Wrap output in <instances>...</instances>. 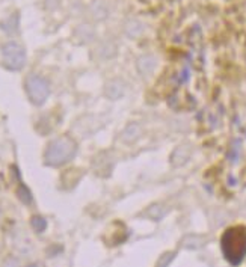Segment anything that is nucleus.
Masks as SVG:
<instances>
[{
    "label": "nucleus",
    "instance_id": "obj_8",
    "mask_svg": "<svg viewBox=\"0 0 246 267\" xmlns=\"http://www.w3.org/2000/svg\"><path fill=\"white\" fill-rule=\"evenodd\" d=\"M126 32L131 38H138L142 33V24L139 21H136V20H131L126 26Z\"/></svg>",
    "mask_w": 246,
    "mask_h": 267
},
{
    "label": "nucleus",
    "instance_id": "obj_4",
    "mask_svg": "<svg viewBox=\"0 0 246 267\" xmlns=\"http://www.w3.org/2000/svg\"><path fill=\"white\" fill-rule=\"evenodd\" d=\"M3 54V64L8 69H12V71H17V69H21L26 64V51L24 49L17 44V43H8L3 46L2 50Z\"/></svg>",
    "mask_w": 246,
    "mask_h": 267
},
{
    "label": "nucleus",
    "instance_id": "obj_13",
    "mask_svg": "<svg viewBox=\"0 0 246 267\" xmlns=\"http://www.w3.org/2000/svg\"><path fill=\"white\" fill-rule=\"evenodd\" d=\"M3 267H20V261L14 257H9L5 263H3Z\"/></svg>",
    "mask_w": 246,
    "mask_h": 267
},
{
    "label": "nucleus",
    "instance_id": "obj_1",
    "mask_svg": "<svg viewBox=\"0 0 246 267\" xmlns=\"http://www.w3.org/2000/svg\"><path fill=\"white\" fill-rule=\"evenodd\" d=\"M222 249L230 263L239 264L246 254V230L231 228L222 237Z\"/></svg>",
    "mask_w": 246,
    "mask_h": 267
},
{
    "label": "nucleus",
    "instance_id": "obj_11",
    "mask_svg": "<svg viewBox=\"0 0 246 267\" xmlns=\"http://www.w3.org/2000/svg\"><path fill=\"white\" fill-rule=\"evenodd\" d=\"M148 213H149V216H151L154 220H160L162 216L165 215V208H163L162 205H157V204H156V205H153L151 208H149Z\"/></svg>",
    "mask_w": 246,
    "mask_h": 267
},
{
    "label": "nucleus",
    "instance_id": "obj_9",
    "mask_svg": "<svg viewBox=\"0 0 246 267\" xmlns=\"http://www.w3.org/2000/svg\"><path fill=\"white\" fill-rule=\"evenodd\" d=\"M31 225H32V228H33V231H35V233H44V231H46V228H47V222H46V219H44V217H41V216H35V217H32Z\"/></svg>",
    "mask_w": 246,
    "mask_h": 267
},
{
    "label": "nucleus",
    "instance_id": "obj_7",
    "mask_svg": "<svg viewBox=\"0 0 246 267\" xmlns=\"http://www.w3.org/2000/svg\"><path fill=\"white\" fill-rule=\"evenodd\" d=\"M141 134V127L138 124H130L129 127L126 129L124 134H122V139L126 140V142H133V140H136L139 137Z\"/></svg>",
    "mask_w": 246,
    "mask_h": 267
},
{
    "label": "nucleus",
    "instance_id": "obj_5",
    "mask_svg": "<svg viewBox=\"0 0 246 267\" xmlns=\"http://www.w3.org/2000/svg\"><path fill=\"white\" fill-rule=\"evenodd\" d=\"M124 91H126V85L124 82L121 80H111L106 83L104 86V94L107 98H111V100H116V98L124 95Z\"/></svg>",
    "mask_w": 246,
    "mask_h": 267
},
{
    "label": "nucleus",
    "instance_id": "obj_14",
    "mask_svg": "<svg viewBox=\"0 0 246 267\" xmlns=\"http://www.w3.org/2000/svg\"><path fill=\"white\" fill-rule=\"evenodd\" d=\"M27 267H38L36 264H31V266H27Z\"/></svg>",
    "mask_w": 246,
    "mask_h": 267
},
{
    "label": "nucleus",
    "instance_id": "obj_12",
    "mask_svg": "<svg viewBox=\"0 0 246 267\" xmlns=\"http://www.w3.org/2000/svg\"><path fill=\"white\" fill-rule=\"evenodd\" d=\"M18 198L24 202V204H29L31 202V192L26 189V186H20L18 189Z\"/></svg>",
    "mask_w": 246,
    "mask_h": 267
},
{
    "label": "nucleus",
    "instance_id": "obj_3",
    "mask_svg": "<svg viewBox=\"0 0 246 267\" xmlns=\"http://www.w3.org/2000/svg\"><path fill=\"white\" fill-rule=\"evenodd\" d=\"M26 91L29 95L31 101L36 106H41L50 94V85L49 82L38 74H32L26 80Z\"/></svg>",
    "mask_w": 246,
    "mask_h": 267
},
{
    "label": "nucleus",
    "instance_id": "obj_6",
    "mask_svg": "<svg viewBox=\"0 0 246 267\" xmlns=\"http://www.w3.org/2000/svg\"><path fill=\"white\" fill-rule=\"evenodd\" d=\"M156 67V59L153 58V56H142V58H139L138 61V68H139V71L142 74H149Z\"/></svg>",
    "mask_w": 246,
    "mask_h": 267
},
{
    "label": "nucleus",
    "instance_id": "obj_10",
    "mask_svg": "<svg viewBox=\"0 0 246 267\" xmlns=\"http://www.w3.org/2000/svg\"><path fill=\"white\" fill-rule=\"evenodd\" d=\"M92 12H94V17L95 18H104L106 17V6L103 5V3H100V2H97V3H94L92 5Z\"/></svg>",
    "mask_w": 246,
    "mask_h": 267
},
{
    "label": "nucleus",
    "instance_id": "obj_2",
    "mask_svg": "<svg viewBox=\"0 0 246 267\" xmlns=\"http://www.w3.org/2000/svg\"><path fill=\"white\" fill-rule=\"evenodd\" d=\"M76 150L77 147L73 139L58 137L49 144L46 154H44V160L49 166H61L66 162H70L74 157Z\"/></svg>",
    "mask_w": 246,
    "mask_h": 267
}]
</instances>
